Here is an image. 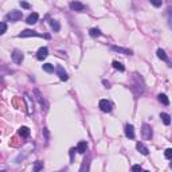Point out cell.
Masks as SVG:
<instances>
[{
  "label": "cell",
  "mask_w": 172,
  "mask_h": 172,
  "mask_svg": "<svg viewBox=\"0 0 172 172\" xmlns=\"http://www.w3.org/2000/svg\"><path fill=\"white\" fill-rule=\"evenodd\" d=\"M132 172H143V169H141V165H140V164H136V165H133V167H132Z\"/></svg>",
  "instance_id": "d4e9b609"
},
{
  "label": "cell",
  "mask_w": 172,
  "mask_h": 172,
  "mask_svg": "<svg viewBox=\"0 0 172 172\" xmlns=\"http://www.w3.org/2000/svg\"><path fill=\"white\" fill-rule=\"evenodd\" d=\"M112 50H114L117 53H121V54H125V55H131L132 51L129 49H123V47H119V46H112Z\"/></svg>",
  "instance_id": "4fadbf2b"
},
{
  "label": "cell",
  "mask_w": 172,
  "mask_h": 172,
  "mask_svg": "<svg viewBox=\"0 0 172 172\" xmlns=\"http://www.w3.org/2000/svg\"><path fill=\"white\" fill-rule=\"evenodd\" d=\"M42 168H43V161H41V160L35 161V164H34V172H39Z\"/></svg>",
  "instance_id": "ac0fdd59"
},
{
  "label": "cell",
  "mask_w": 172,
  "mask_h": 172,
  "mask_svg": "<svg viewBox=\"0 0 172 172\" xmlns=\"http://www.w3.org/2000/svg\"><path fill=\"white\" fill-rule=\"evenodd\" d=\"M7 19L11 22L19 20V19H22V11H11L7 14Z\"/></svg>",
  "instance_id": "3957f363"
},
{
  "label": "cell",
  "mask_w": 172,
  "mask_h": 172,
  "mask_svg": "<svg viewBox=\"0 0 172 172\" xmlns=\"http://www.w3.org/2000/svg\"><path fill=\"white\" fill-rule=\"evenodd\" d=\"M159 101L163 105H169V100H168V97L165 94H159Z\"/></svg>",
  "instance_id": "d6986e66"
},
{
  "label": "cell",
  "mask_w": 172,
  "mask_h": 172,
  "mask_svg": "<svg viewBox=\"0 0 172 172\" xmlns=\"http://www.w3.org/2000/svg\"><path fill=\"white\" fill-rule=\"evenodd\" d=\"M5 31H7V24L4 22H0V35H3Z\"/></svg>",
  "instance_id": "cb8c5ba5"
},
{
  "label": "cell",
  "mask_w": 172,
  "mask_h": 172,
  "mask_svg": "<svg viewBox=\"0 0 172 172\" xmlns=\"http://www.w3.org/2000/svg\"><path fill=\"white\" fill-rule=\"evenodd\" d=\"M57 74L59 75L61 81H67V79H69V77H67V73L63 70V67H62V66H58V67H57Z\"/></svg>",
  "instance_id": "9c48e42d"
},
{
  "label": "cell",
  "mask_w": 172,
  "mask_h": 172,
  "mask_svg": "<svg viewBox=\"0 0 172 172\" xmlns=\"http://www.w3.org/2000/svg\"><path fill=\"white\" fill-rule=\"evenodd\" d=\"M100 109L102 112H106V113H109V112L112 110V104L108 101V100H101L100 101Z\"/></svg>",
  "instance_id": "7a4b0ae2"
},
{
  "label": "cell",
  "mask_w": 172,
  "mask_h": 172,
  "mask_svg": "<svg viewBox=\"0 0 172 172\" xmlns=\"http://www.w3.org/2000/svg\"><path fill=\"white\" fill-rule=\"evenodd\" d=\"M50 24H51L54 31H59V30H61V24H59L58 20H50Z\"/></svg>",
  "instance_id": "ffe728a7"
},
{
  "label": "cell",
  "mask_w": 172,
  "mask_h": 172,
  "mask_svg": "<svg viewBox=\"0 0 172 172\" xmlns=\"http://www.w3.org/2000/svg\"><path fill=\"white\" fill-rule=\"evenodd\" d=\"M70 8L73 9V11L81 12V11L85 9V5L82 4V3H79V1H71V3H70Z\"/></svg>",
  "instance_id": "52a82bcc"
},
{
  "label": "cell",
  "mask_w": 172,
  "mask_h": 172,
  "mask_svg": "<svg viewBox=\"0 0 172 172\" xmlns=\"http://www.w3.org/2000/svg\"><path fill=\"white\" fill-rule=\"evenodd\" d=\"M20 5L23 7V8H27V9H28L30 7H31V5H30L28 3H26V1H20Z\"/></svg>",
  "instance_id": "83f0119b"
},
{
  "label": "cell",
  "mask_w": 172,
  "mask_h": 172,
  "mask_svg": "<svg viewBox=\"0 0 172 172\" xmlns=\"http://www.w3.org/2000/svg\"><path fill=\"white\" fill-rule=\"evenodd\" d=\"M28 37H42V35L38 34L37 31H33V30H23L19 34V38H28Z\"/></svg>",
  "instance_id": "277c9868"
},
{
  "label": "cell",
  "mask_w": 172,
  "mask_h": 172,
  "mask_svg": "<svg viewBox=\"0 0 172 172\" xmlns=\"http://www.w3.org/2000/svg\"><path fill=\"white\" fill-rule=\"evenodd\" d=\"M157 57L161 59V61H168V58H167V54H165V51L161 49L157 50Z\"/></svg>",
  "instance_id": "e0dca14e"
},
{
  "label": "cell",
  "mask_w": 172,
  "mask_h": 172,
  "mask_svg": "<svg viewBox=\"0 0 172 172\" xmlns=\"http://www.w3.org/2000/svg\"><path fill=\"white\" fill-rule=\"evenodd\" d=\"M89 34H90L91 37H100V35H101V31H100L98 28H91L90 31H89Z\"/></svg>",
  "instance_id": "7402d4cb"
},
{
  "label": "cell",
  "mask_w": 172,
  "mask_h": 172,
  "mask_svg": "<svg viewBox=\"0 0 172 172\" xmlns=\"http://www.w3.org/2000/svg\"><path fill=\"white\" fill-rule=\"evenodd\" d=\"M113 67H114L116 70H119V71H124V70H125L124 65L121 63V62H119V61H114V62H113Z\"/></svg>",
  "instance_id": "2e32d148"
},
{
  "label": "cell",
  "mask_w": 172,
  "mask_h": 172,
  "mask_svg": "<svg viewBox=\"0 0 172 172\" xmlns=\"http://www.w3.org/2000/svg\"><path fill=\"white\" fill-rule=\"evenodd\" d=\"M143 172H149V171H143Z\"/></svg>",
  "instance_id": "d6a6232c"
},
{
  "label": "cell",
  "mask_w": 172,
  "mask_h": 172,
  "mask_svg": "<svg viewBox=\"0 0 172 172\" xmlns=\"http://www.w3.org/2000/svg\"><path fill=\"white\" fill-rule=\"evenodd\" d=\"M104 85H105V87H110V83L106 81H104Z\"/></svg>",
  "instance_id": "f546056e"
},
{
  "label": "cell",
  "mask_w": 172,
  "mask_h": 172,
  "mask_svg": "<svg viewBox=\"0 0 172 172\" xmlns=\"http://www.w3.org/2000/svg\"><path fill=\"white\" fill-rule=\"evenodd\" d=\"M18 133H19V136H22V137H28L30 136V129L27 127H22V128H19Z\"/></svg>",
  "instance_id": "5bb4252c"
},
{
  "label": "cell",
  "mask_w": 172,
  "mask_h": 172,
  "mask_svg": "<svg viewBox=\"0 0 172 172\" xmlns=\"http://www.w3.org/2000/svg\"><path fill=\"white\" fill-rule=\"evenodd\" d=\"M160 117H161V120H163V123L165 124V125H169V124H171V116L169 114H167V113H161Z\"/></svg>",
  "instance_id": "9a60e30c"
},
{
  "label": "cell",
  "mask_w": 172,
  "mask_h": 172,
  "mask_svg": "<svg viewBox=\"0 0 172 172\" xmlns=\"http://www.w3.org/2000/svg\"><path fill=\"white\" fill-rule=\"evenodd\" d=\"M164 155H165V157H167L168 160L171 159V157H172V149H171V148H167V149H165V153H164Z\"/></svg>",
  "instance_id": "484cf974"
},
{
  "label": "cell",
  "mask_w": 172,
  "mask_h": 172,
  "mask_svg": "<svg viewBox=\"0 0 172 172\" xmlns=\"http://www.w3.org/2000/svg\"><path fill=\"white\" fill-rule=\"evenodd\" d=\"M86 149H87V144H86V141H79L77 145V151L78 153H81V155H83L86 152Z\"/></svg>",
  "instance_id": "7c38bea8"
},
{
  "label": "cell",
  "mask_w": 172,
  "mask_h": 172,
  "mask_svg": "<svg viewBox=\"0 0 172 172\" xmlns=\"http://www.w3.org/2000/svg\"><path fill=\"white\" fill-rule=\"evenodd\" d=\"M47 55H49V49H47V47H41V49L38 50L37 58L39 59V61H43V59H46V58H47Z\"/></svg>",
  "instance_id": "5b68a950"
},
{
  "label": "cell",
  "mask_w": 172,
  "mask_h": 172,
  "mask_svg": "<svg viewBox=\"0 0 172 172\" xmlns=\"http://www.w3.org/2000/svg\"><path fill=\"white\" fill-rule=\"evenodd\" d=\"M35 94H37V100L39 101V104L43 106V105H45V101H43V98H42V95H41V93H39V90H38V89H35Z\"/></svg>",
  "instance_id": "603a6c76"
},
{
  "label": "cell",
  "mask_w": 172,
  "mask_h": 172,
  "mask_svg": "<svg viewBox=\"0 0 172 172\" xmlns=\"http://www.w3.org/2000/svg\"><path fill=\"white\" fill-rule=\"evenodd\" d=\"M43 70H45L46 73H53L54 66L51 65V63H45V65H43Z\"/></svg>",
  "instance_id": "44dd1931"
},
{
  "label": "cell",
  "mask_w": 172,
  "mask_h": 172,
  "mask_svg": "<svg viewBox=\"0 0 172 172\" xmlns=\"http://www.w3.org/2000/svg\"><path fill=\"white\" fill-rule=\"evenodd\" d=\"M38 19H39V15L37 12H33V14H30L28 18H27V23L28 24H35L38 22Z\"/></svg>",
  "instance_id": "30bf717a"
},
{
  "label": "cell",
  "mask_w": 172,
  "mask_h": 172,
  "mask_svg": "<svg viewBox=\"0 0 172 172\" xmlns=\"http://www.w3.org/2000/svg\"><path fill=\"white\" fill-rule=\"evenodd\" d=\"M125 136L131 140L135 139V129H133V127H132L131 124H127V125H125Z\"/></svg>",
  "instance_id": "ba28073f"
},
{
  "label": "cell",
  "mask_w": 172,
  "mask_h": 172,
  "mask_svg": "<svg viewBox=\"0 0 172 172\" xmlns=\"http://www.w3.org/2000/svg\"><path fill=\"white\" fill-rule=\"evenodd\" d=\"M153 5H156V7H159V5H161V3H160V1H153Z\"/></svg>",
  "instance_id": "4dcf8cb0"
},
{
  "label": "cell",
  "mask_w": 172,
  "mask_h": 172,
  "mask_svg": "<svg viewBox=\"0 0 172 172\" xmlns=\"http://www.w3.org/2000/svg\"><path fill=\"white\" fill-rule=\"evenodd\" d=\"M136 148H137V151H139L140 153H143V155H148V153H149V149H148L143 143H140V141L136 144Z\"/></svg>",
  "instance_id": "8fae6325"
},
{
  "label": "cell",
  "mask_w": 172,
  "mask_h": 172,
  "mask_svg": "<svg viewBox=\"0 0 172 172\" xmlns=\"http://www.w3.org/2000/svg\"><path fill=\"white\" fill-rule=\"evenodd\" d=\"M85 168L87 169V163H86V160H83V163H82V167L79 169V172H85Z\"/></svg>",
  "instance_id": "4316f807"
},
{
  "label": "cell",
  "mask_w": 172,
  "mask_h": 172,
  "mask_svg": "<svg viewBox=\"0 0 172 172\" xmlns=\"http://www.w3.org/2000/svg\"><path fill=\"white\" fill-rule=\"evenodd\" d=\"M24 59V55L22 53L20 50H14L12 51V61L16 63V65H20Z\"/></svg>",
  "instance_id": "6da1fadb"
},
{
  "label": "cell",
  "mask_w": 172,
  "mask_h": 172,
  "mask_svg": "<svg viewBox=\"0 0 172 172\" xmlns=\"http://www.w3.org/2000/svg\"><path fill=\"white\" fill-rule=\"evenodd\" d=\"M143 137L145 140H151L152 137V129L149 125H147V124H144L143 125Z\"/></svg>",
  "instance_id": "8992f818"
},
{
  "label": "cell",
  "mask_w": 172,
  "mask_h": 172,
  "mask_svg": "<svg viewBox=\"0 0 172 172\" xmlns=\"http://www.w3.org/2000/svg\"><path fill=\"white\" fill-rule=\"evenodd\" d=\"M0 172H7V171H0Z\"/></svg>",
  "instance_id": "1f68e13d"
},
{
  "label": "cell",
  "mask_w": 172,
  "mask_h": 172,
  "mask_svg": "<svg viewBox=\"0 0 172 172\" xmlns=\"http://www.w3.org/2000/svg\"><path fill=\"white\" fill-rule=\"evenodd\" d=\"M74 151H75V149H70V157H71V161H73V156H74Z\"/></svg>",
  "instance_id": "f1b7e54d"
}]
</instances>
